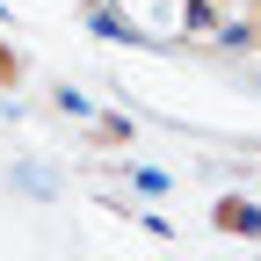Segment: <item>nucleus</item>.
Returning a JSON list of instances; mask_svg holds the SVG:
<instances>
[{"mask_svg": "<svg viewBox=\"0 0 261 261\" xmlns=\"http://www.w3.org/2000/svg\"><path fill=\"white\" fill-rule=\"evenodd\" d=\"M218 225H225V232H247V240H254V232H261V211H254V203H240V196H225V203H218Z\"/></svg>", "mask_w": 261, "mask_h": 261, "instance_id": "nucleus-1", "label": "nucleus"}]
</instances>
